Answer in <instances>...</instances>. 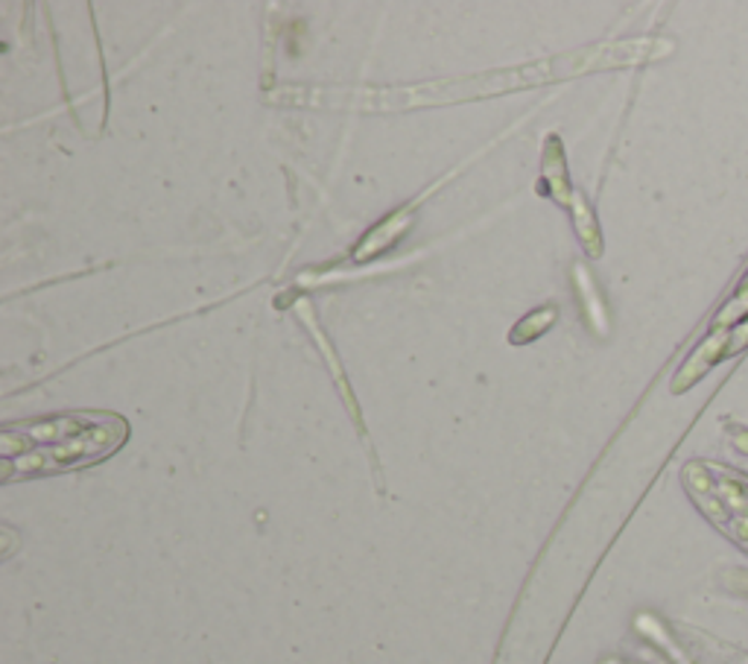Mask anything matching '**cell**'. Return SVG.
I'll return each instance as SVG.
<instances>
[{
  "label": "cell",
  "mask_w": 748,
  "mask_h": 664,
  "mask_svg": "<svg viewBox=\"0 0 748 664\" xmlns=\"http://www.w3.org/2000/svg\"><path fill=\"white\" fill-rule=\"evenodd\" d=\"M126 440V422L106 413H71L3 428V480L68 471L108 457Z\"/></svg>",
  "instance_id": "6da1fadb"
}]
</instances>
